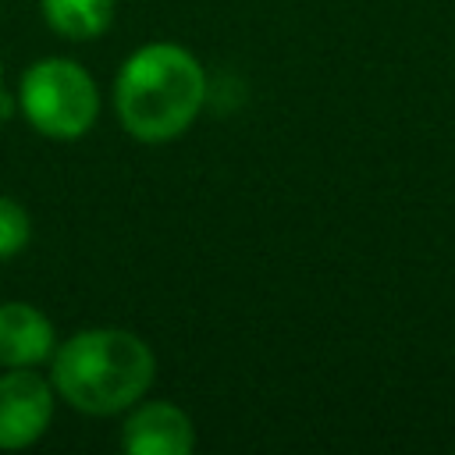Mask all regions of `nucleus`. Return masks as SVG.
I'll return each mask as SVG.
<instances>
[{
    "instance_id": "0eeeda50",
    "label": "nucleus",
    "mask_w": 455,
    "mask_h": 455,
    "mask_svg": "<svg viewBox=\"0 0 455 455\" xmlns=\"http://www.w3.org/2000/svg\"><path fill=\"white\" fill-rule=\"evenodd\" d=\"M46 25L64 39H96L114 21V0H39Z\"/></svg>"
},
{
    "instance_id": "6e6552de",
    "label": "nucleus",
    "mask_w": 455,
    "mask_h": 455,
    "mask_svg": "<svg viewBox=\"0 0 455 455\" xmlns=\"http://www.w3.org/2000/svg\"><path fill=\"white\" fill-rule=\"evenodd\" d=\"M32 238V220L25 206L11 196H0V259L18 256Z\"/></svg>"
},
{
    "instance_id": "f257e3e1",
    "label": "nucleus",
    "mask_w": 455,
    "mask_h": 455,
    "mask_svg": "<svg viewBox=\"0 0 455 455\" xmlns=\"http://www.w3.org/2000/svg\"><path fill=\"white\" fill-rule=\"evenodd\" d=\"M206 71L181 43H146L132 50L114 82V107L139 142L178 139L203 110Z\"/></svg>"
},
{
    "instance_id": "39448f33",
    "label": "nucleus",
    "mask_w": 455,
    "mask_h": 455,
    "mask_svg": "<svg viewBox=\"0 0 455 455\" xmlns=\"http://www.w3.org/2000/svg\"><path fill=\"white\" fill-rule=\"evenodd\" d=\"M192 444V419L171 402H135L121 427V448L132 455H188Z\"/></svg>"
},
{
    "instance_id": "f03ea898",
    "label": "nucleus",
    "mask_w": 455,
    "mask_h": 455,
    "mask_svg": "<svg viewBox=\"0 0 455 455\" xmlns=\"http://www.w3.org/2000/svg\"><path fill=\"white\" fill-rule=\"evenodd\" d=\"M156 377L153 348L121 327H89L53 348V391L78 412L114 416L142 402Z\"/></svg>"
},
{
    "instance_id": "423d86ee",
    "label": "nucleus",
    "mask_w": 455,
    "mask_h": 455,
    "mask_svg": "<svg viewBox=\"0 0 455 455\" xmlns=\"http://www.w3.org/2000/svg\"><path fill=\"white\" fill-rule=\"evenodd\" d=\"M57 334L43 309L28 302L0 306V366H39L53 359Z\"/></svg>"
},
{
    "instance_id": "1a4fd4ad",
    "label": "nucleus",
    "mask_w": 455,
    "mask_h": 455,
    "mask_svg": "<svg viewBox=\"0 0 455 455\" xmlns=\"http://www.w3.org/2000/svg\"><path fill=\"white\" fill-rule=\"evenodd\" d=\"M0 85H4V64H0Z\"/></svg>"
},
{
    "instance_id": "20e7f679",
    "label": "nucleus",
    "mask_w": 455,
    "mask_h": 455,
    "mask_svg": "<svg viewBox=\"0 0 455 455\" xmlns=\"http://www.w3.org/2000/svg\"><path fill=\"white\" fill-rule=\"evenodd\" d=\"M53 419V380L36 366H11L0 377V448L18 451L36 444Z\"/></svg>"
},
{
    "instance_id": "7ed1b4c3",
    "label": "nucleus",
    "mask_w": 455,
    "mask_h": 455,
    "mask_svg": "<svg viewBox=\"0 0 455 455\" xmlns=\"http://www.w3.org/2000/svg\"><path fill=\"white\" fill-rule=\"evenodd\" d=\"M18 114L46 139H82L100 117V89L92 75L68 57L36 60L18 85Z\"/></svg>"
}]
</instances>
